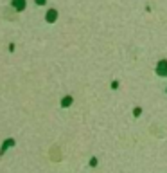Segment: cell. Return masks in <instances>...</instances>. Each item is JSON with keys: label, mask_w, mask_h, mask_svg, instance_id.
<instances>
[{"label": "cell", "mask_w": 167, "mask_h": 173, "mask_svg": "<svg viewBox=\"0 0 167 173\" xmlns=\"http://www.w3.org/2000/svg\"><path fill=\"white\" fill-rule=\"evenodd\" d=\"M14 144H16L14 137H7V139H4V141H2V144H0V157H4L7 150L14 148Z\"/></svg>", "instance_id": "6da1fadb"}, {"label": "cell", "mask_w": 167, "mask_h": 173, "mask_svg": "<svg viewBox=\"0 0 167 173\" xmlns=\"http://www.w3.org/2000/svg\"><path fill=\"white\" fill-rule=\"evenodd\" d=\"M11 7L16 13H23L27 7V0H11Z\"/></svg>", "instance_id": "7a4b0ae2"}, {"label": "cell", "mask_w": 167, "mask_h": 173, "mask_svg": "<svg viewBox=\"0 0 167 173\" xmlns=\"http://www.w3.org/2000/svg\"><path fill=\"white\" fill-rule=\"evenodd\" d=\"M45 22L47 24H54V22H58V9H47L45 13Z\"/></svg>", "instance_id": "3957f363"}, {"label": "cell", "mask_w": 167, "mask_h": 173, "mask_svg": "<svg viewBox=\"0 0 167 173\" xmlns=\"http://www.w3.org/2000/svg\"><path fill=\"white\" fill-rule=\"evenodd\" d=\"M72 101H74L72 96H63V97H61V103H59V105H61L63 108H68V106H72Z\"/></svg>", "instance_id": "277c9868"}, {"label": "cell", "mask_w": 167, "mask_h": 173, "mask_svg": "<svg viewBox=\"0 0 167 173\" xmlns=\"http://www.w3.org/2000/svg\"><path fill=\"white\" fill-rule=\"evenodd\" d=\"M158 74H167V63L165 61H160V65H158Z\"/></svg>", "instance_id": "5b68a950"}, {"label": "cell", "mask_w": 167, "mask_h": 173, "mask_svg": "<svg viewBox=\"0 0 167 173\" xmlns=\"http://www.w3.org/2000/svg\"><path fill=\"white\" fill-rule=\"evenodd\" d=\"M7 51H9V52H14V51H16V45H14V41H9V45H7Z\"/></svg>", "instance_id": "8992f818"}, {"label": "cell", "mask_w": 167, "mask_h": 173, "mask_svg": "<svg viewBox=\"0 0 167 173\" xmlns=\"http://www.w3.org/2000/svg\"><path fill=\"white\" fill-rule=\"evenodd\" d=\"M34 4H36V6H45L47 0H34Z\"/></svg>", "instance_id": "52a82bcc"}, {"label": "cell", "mask_w": 167, "mask_h": 173, "mask_svg": "<svg viewBox=\"0 0 167 173\" xmlns=\"http://www.w3.org/2000/svg\"><path fill=\"white\" fill-rule=\"evenodd\" d=\"M90 166H92V168H94V166H97V159H95V157H92V161H90Z\"/></svg>", "instance_id": "ba28073f"}]
</instances>
